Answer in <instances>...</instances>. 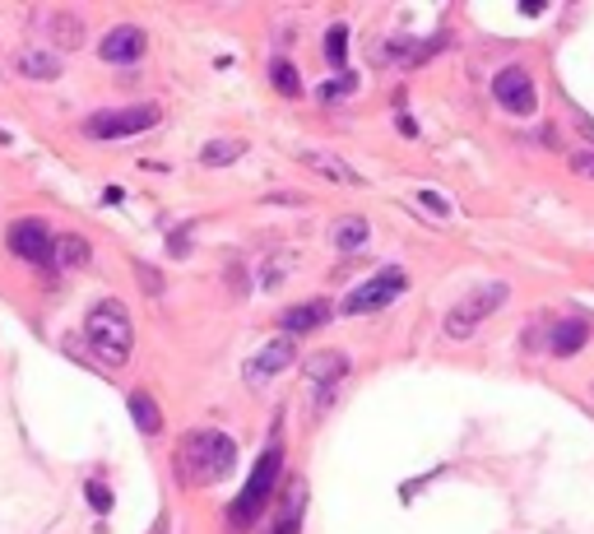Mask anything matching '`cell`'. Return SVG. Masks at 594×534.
<instances>
[{"label":"cell","instance_id":"8fae6325","mask_svg":"<svg viewBox=\"0 0 594 534\" xmlns=\"http://www.w3.org/2000/svg\"><path fill=\"white\" fill-rule=\"evenodd\" d=\"M144 47H149L144 29H135V23H117V29L98 42V57L107 66H135V61L144 57Z\"/></svg>","mask_w":594,"mask_h":534},{"label":"cell","instance_id":"d6986e66","mask_svg":"<svg viewBox=\"0 0 594 534\" xmlns=\"http://www.w3.org/2000/svg\"><path fill=\"white\" fill-rule=\"evenodd\" d=\"M367 237H371V223L358 219V214H348V219H339V223L330 228V242H335L339 251H358Z\"/></svg>","mask_w":594,"mask_h":534},{"label":"cell","instance_id":"4fadbf2b","mask_svg":"<svg viewBox=\"0 0 594 534\" xmlns=\"http://www.w3.org/2000/svg\"><path fill=\"white\" fill-rule=\"evenodd\" d=\"M344 377H348V354H339V349H320V354L307 358V381L320 386V405H326L330 390H335Z\"/></svg>","mask_w":594,"mask_h":534},{"label":"cell","instance_id":"ac0fdd59","mask_svg":"<svg viewBox=\"0 0 594 534\" xmlns=\"http://www.w3.org/2000/svg\"><path fill=\"white\" fill-rule=\"evenodd\" d=\"M89 260H93L89 237H79V232H66V237H57V265H61V270H84Z\"/></svg>","mask_w":594,"mask_h":534},{"label":"cell","instance_id":"8992f818","mask_svg":"<svg viewBox=\"0 0 594 534\" xmlns=\"http://www.w3.org/2000/svg\"><path fill=\"white\" fill-rule=\"evenodd\" d=\"M506 298H511L506 284H483V288H474L465 302H455L446 311V335L450 339H469L478 330V320H488L497 307H506Z\"/></svg>","mask_w":594,"mask_h":534},{"label":"cell","instance_id":"5b68a950","mask_svg":"<svg viewBox=\"0 0 594 534\" xmlns=\"http://www.w3.org/2000/svg\"><path fill=\"white\" fill-rule=\"evenodd\" d=\"M404 288H409V275L399 270V265H386V270H376L367 284H358L354 293L344 298V316H367V311H386L395 298H404Z\"/></svg>","mask_w":594,"mask_h":534},{"label":"cell","instance_id":"7402d4cb","mask_svg":"<svg viewBox=\"0 0 594 534\" xmlns=\"http://www.w3.org/2000/svg\"><path fill=\"white\" fill-rule=\"evenodd\" d=\"M241 149H247L241 140H209V144L200 149V163H205V168H223V163H237V158H241Z\"/></svg>","mask_w":594,"mask_h":534},{"label":"cell","instance_id":"484cf974","mask_svg":"<svg viewBox=\"0 0 594 534\" xmlns=\"http://www.w3.org/2000/svg\"><path fill=\"white\" fill-rule=\"evenodd\" d=\"M84 497H89V506H93L98 516H107V512H112V493L102 488V478H89V484H84Z\"/></svg>","mask_w":594,"mask_h":534},{"label":"cell","instance_id":"52a82bcc","mask_svg":"<svg viewBox=\"0 0 594 534\" xmlns=\"http://www.w3.org/2000/svg\"><path fill=\"white\" fill-rule=\"evenodd\" d=\"M493 98L502 102V112H511V117H534V107H538L534 79H529L525 66H502L493 74Z\"/></svg>","mask_w":594,"mask_h":534},{"label":"cell","instance_id":"6da1fadb","mask_svg":"<svg viewBox=\"0 0 594 534\" xmlns=\"http://www.w3.org/2000/svg\"><path fill=\"white\" fill-rule=\"evenodd\" d=\"M237 465V442L228 433H214V427H200L181 442L177 451V478L191 488H205V484H219L228 478Z\"/></svg>","mask_w":594,"mask_h":534},{"label":"cell","instance_id":"ffe728a7","mask_svg":"<svg viewBox=\"0 0 594 534\" xmlns=\"http://www.w3.org/2000/svg\"><path fill=\"white\" fill-rule=\"evenodd\" d=\"M130 418H135V427H140L144 437H158V433H163V414H158L153 395H144V390L130 395Z\"/></svg>","mask_w":594,"mask_h":534},{"label":"cell","instance_id":"d4e9b609","mask_svg":"<svg viewBox=\"0 0 594 534\" xmlns=\"http://www.w3.org/2000/svg\"><path fill=\"white\" fill-rule=\"evenodd\" d=\"M293 270V256H275V260H269L265 265V270H260V288H279V279Z\"/></svg>","mask_w":594,"mask_h":534},{"label":"cell","instance_id":"ba28073f","mask_svg":"<svg viewBox=\"0 0 594 534\" xmlns=\"http://www.w3.org/2000/svg\"><path fill=\"white\" fill-rule=\"evenodd\" d=\"M302 512H307V478H284L275 512L260 521V534H302Z\"/></svg>","mask_w":594,"mask_h":534},{"label":"cell","instance_id":"f546056e","mask_svg":"<svg viewBox=\"0 0 594 534\" xmlns=\"http://www.w3.org/2000/svg\"><path fill=\"white\" fill-rule=\"evenodd\" d=\"M576 126H581V136H585V140H590V144H594V121H590V117H585V112H576Z\"/></svg>","mask_w":594,"mask_h":534},{"label":"cell","instance_id":"7c38bea8","mask_svg":"<svg viewBox=\"0 0 594 534\" xmlns=\"http://www.w3.org/2000/svg\"><path fill=\"white\" fill-rule=\"evenodd\" d=\"M330 316H335V307H330L326 298H307V302H293V307H284V316H279V330H284V335H307V330H320Z\"/></svg>","mask_w":594,"mask_h":534},{"label":"cell","instance_id":"5bb4252c","mask_svg":"<svg viewBox=\"0 0 594 534\" xmlns=\"http://www.w3.org/2000/svg\"><path fill=\"white\" fill-rule=\"evenodd\" d=\"M297 158L316 172V177H326V181H335V186H363V177L344 163V158H335V153H326V149H297Z\"/></svg>","mask_w":594,"mask_h":534},{"label":"cell","instance_id":"44dd1931","mask_svg":"<svg viewBox=\"0 0 594 534\" xmlns=\"http://www.w3.org/2000/svg\"><path fill=\"white\" fill-rule=\"evenodd\" d=\"M269 84H275V93H284V98H297V93H302V74H297L293 61L275 57V61H269Z\"/></svg>","mask_w":594,"mask_h":534},{"label":"cell","instance_id":"e0dca14e","mask_svg":"<svg viewBox=\"0 0 594 534\" xmlns=\"http://www.w3.org/2000/svg\"><path fill=\"white\" fill-rule=\"evenodd\" d=\"M585 339H590V326H585V320H562V326H553V335H548V354L572 358V354L585 349Z\"/></svg>","mask_w":594,"mask_h":534},{"label":"cell","instance_id":"cb8c5ba5","mask_svg":"<svg viewBox=\"0 0 594 534\" xmlns=\"http://www.w3.org/2000/svg\"><path fill=\"white\" fill-rule=\"evenodd\" d=\"M358 89V79L354 74H339V79H330V84H320V102H335V98H348V93H354Z\"/></svg>","mask_w":594,"mask_h":534},{"label":"cell","instance_id":"83f0119b","mask_svg":"<svg viewBox=\"0 0 594 534\" xmlns=\"http://www.w3.org/2000/svg\"><path fill=\"white\" fill-rule=\"evenodd\" d=\"M572 172L594 177V149H576V153H572Z\"/></svg>","mask_w":594,"mask_h":534},{"label":"cell","instance_id":"4316f807","mask_svg":"<svg viewBox=\"0 0 594 534\" xmlns=\"http://www.w3.org/2000/svg\"><path fill=\"white\" fill-rule=\"evenodd\" d=\"M418 205H423V209H432L437 219H450V205H446L437 191H418Z\"/></svg>","mask_w":594,"mask_h":534},{"label":"cell","instance_id":"277c9868","mask_svg":"<svg viewBox=\"0 0 594 534\" xmlns=\"http://www.w3.org/2000/svg\"><path fill=\"white\" fill-rule=\"evenodd\" d=\"M158 126V107L153 102H135V107H102V112H89L84 136L89 140H126L140 136V130Z\"/></svg>","mask_w":594,"mask_h":534},{"label":"cell","instance_id":"7a4b0ae2","mask_svg":"<svg viewBox=\"0 0 594 534\" xmlns=\"http://www.w3.org/2000/svg\"><path fill=\"white\" fill-rule=\"evenodd\" d=\"M279 488H284V442H279V433H275V437H269V446H265V456L256 460L247 488H241V493L232 497V506H228V530H232V534H247L256 521H265L260 512H265V502L275 497Z\"/></svg>","mask_w":594,"mask_h":534},{"label":"cell","instance_id":"9c48e42d","mask_svg":"<svg viewBox=\"0 0 594 534\" xmlns=\"http://www.w3.org/2000/svg\"><path fill=\"white\" fill-rule=\"evenodd\" d=\"M10 251L29 265H51L57 260V237L42 219H14L10 223Z\"/></svg>","mask_w":594,"mask_h":534},{"label":"cell","instance_id":"f1b7e54d","mask_svg":"<svg viewBox=\"0 0 594 534\" xmlns=\"http://www.w3.org/2000/svg\"><path fill=\"white\" fill-rule=\"evenodd\" d=\"M140 284H144L149 293H163V279H158L153 270H144V265H140Z\"/></svg>","mask_w":594,"mask_h":534},{"label":"cell","instance_id":"9a60e30c","mask_svg":"<svg viewBox=\"0 0 594 534\" xmlns=\"http://www.w3.org/2000/svg\"><path fill=\"white\" fill-rule=\"evenodd\" d=\"M14 70L23 79H38V84H51V79H61V57L47 47H23L14 57Z\"/></svg>","mask_w":594,"mask_h":534},{"label":"cell","instance_id":"603a6c76","mask_svg":"<svg viewBox=\"0 0 594 534\" xmlns=\"http://www.w3.org/2000/svg\"><path fill=\"white\" fill-rule=\"evenodd\" d=\"M326 61L344 74L348 70V23H335V29L326 33Z\"/></svg>","mask_w":594,"mask_h":534},{"label":"cell","instance_id":"3957f363","mask_svg":"<svg viewBox=\"0 0 594 534\" xmlns=\"http://www.w3.org/2000/svg\"><path fill=\"white\" fill-rule=\"evenodd\" d=\"M84 344L89 354L102 367H126L130 349H135V326H130V311L117 298H102L89 316H84Z\"/></svg>","mask_w":594,"mask_h":534},{"label":"cell","instance_id":"30bf717a","mask_svg":"<svg viewBox=\"0 0 594 534\" xmlns=\"http://www.w3.org/2000/svg\"><path fill=\"white\" fill-rule=\"evenodd\" d=\"M293 358H297V339H293V335L269 339L260 354H251V358H247V381H251V386L275 381L279 372H288V367H293Z\"/></svg>","mask_w":594,"mask_h":534},{"label":"cell","instance_id":"2e32d148","mask_svg":"<svg viewBox=\"0 0 594 534\" xmlns=\"http://www.w3.org/2000/svg\"><path fill=\"white\" fill-rule=\"evenodd\" d=\"M47 33L57 38L61 51H79V47H84V19H79L74 10H57L47 19Z\"/></svg>","mask_w":594,"mask_h":534}]
</instances>
